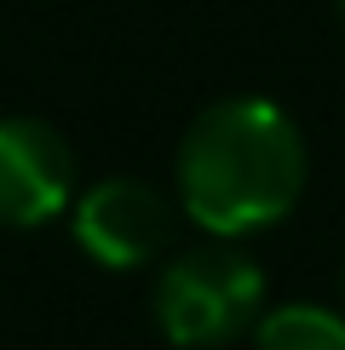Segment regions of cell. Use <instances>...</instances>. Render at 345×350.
I'll return each mask as SVG.
<instances>
[{
	"label": "cell",
	"instance_id": "cell-3",
	"mask_svg": "<svg viewBox=\"0 0 345 350\" xmlns=\"http://www.w3.org/2000/svg\"><path fill=\"white\" fill-rule=\"evenodd\" d=\"M75 241L110 270L150 265L172 241V207L162 189L144 178H104L86 189L75 207Z\"/></svg>",
	"mask_w": 345,
	"mask_h": 350
},
{
	"label": "cell",
	"instance_id": "cell-2",
	"mask_svg": "<svg viewBox=\"0 0 345 350\" xmlns=\"http://www.w3.org/2000/svg\"><path fill=\"white\" fill-rule=\"evenodd\" d=\"M265 270L230 241L179 253L155 282V322L172 345H225L259 316Z\"/></svg>",
	"mask_w": 345,
	"mask_h": 350
},
{
	"label": "cell",
	"instance_id": "cell-5",
	"mask_svg": "<svg viewBox=\"0 0 345 350\" xmlns=\"http://www.w3.org/2000/svg\"><path fill=\"white\" fill-rule=\"evenodd\" d=\"M259 350H345V316L322 304H282L253 327Z\"/></svg>",
	"mask_w": 345,
	"mask_h": 350
},
{
	"label": "cell",
	"instance_id": "cell-4",
	"mask_svg": "<svg viewBox=\"0 0 345 350\" xmlns=\"http://www.w3.org/2000/svg\"><path fill=\"white\" fill-rule=\"evenodd\" d=\"M75 189V155L47 121L6 115L0 121V224L29 230L69 207Z\"/></svg>",
	"mask_w": 345,
	"mask_h": 350
},
{
	"label": "cell",
	"instance_id": "cell-1",
	"mask_svg": "<svg viewBox=\"0 0 345 350\" xmlns=\"http://www.w3.org/2000/svg\"><path fill=\"white\" fill-rule=\"evenodd\" d=\"M305 144L299 126L265 98H230L201 109L179 150V196L213 236H248L299 201Z\"/></svg>",
	"mask_w": 345,
	"mask_h": 350
}]
</instances>
